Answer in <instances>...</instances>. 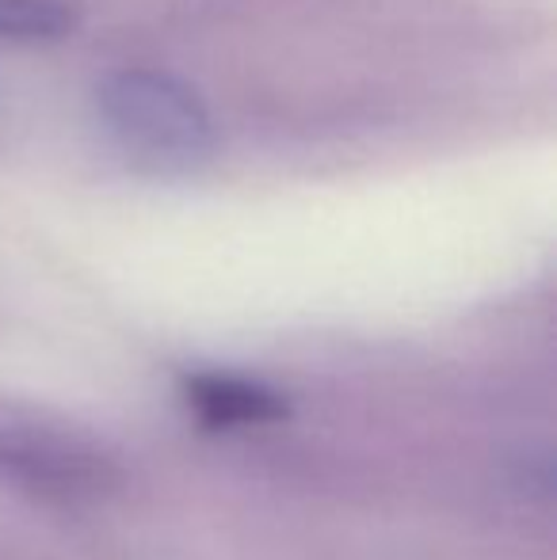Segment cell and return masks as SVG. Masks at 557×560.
I'll use <instances>...</instances> for the list:
<instances>
[{"mask_svg":"<svg viewBox=\"0 0 557 560\" xmlns=\"http://www.w3.org/2000/svg\"><path fill=\"white\" fill-rule=\"evenodd\" d=\"M77 12L69 0H0V43L46 46L69 38Z\"/></svg>","mask_w":557,"mask_h":560,"instance_id":"277c9868","label":"cell"},{"mask_svg":"<svg viewBox=\"0 0 557 560\" xmlns=\"http://www.w3.org/2000/svg\"><path fill=\"white\" fill-rule=\"evenodd\" d=\"M512 480L520 485V492L527 500H546L550 495V454L538 450V454H520V462L512 465Z\"/></svg>","mask_w":557,"mask_h":560,"instance_id":"5b68a950","label":"cell"},{"mask_svg":"<svg viewBox=\"0 0 557 560\" xmlns=\"http://www.w3.org/2000/svg\"><path fill=\"white\" fill-rule=\"evenodd\" d=\"M92 104L107 141L141 172H195L218 149L210 107L192 84L164 69H115L96 84Z\"/></svg>","mask_w":557,"mask_h":560,"instance_id":"6da1fadb","label":"cell"},{"mask_svg":"<svg viewBox=\"0 0 557 560\" xmlns=\"http://www.w3.org/2000/svg\"><path fill=\"white\" fill-rule=\"evenodd\" d=\"M0 485L50 503H100L119 492L123 469L100 446L54 428L0 423Z\"/></svg>","mask_w":557,"mask_h":560,"instance_id":"7a4b0ae2","label":"cell"},{"mask_svg":"<svg viewBox=\"0 0 557 560\" xmlns=\"http://www.w3.org/2000/svg\"><path fill=\"white\" fill-rule=\"evenodd\" d=\"M187 412L207 428H260L290 412L271 385L233 374H192L179 382Z\"/></svg>","mask_w":557,"mask_h":560,"instance_id":"3957f363","label":"cell"}]
</instances>
